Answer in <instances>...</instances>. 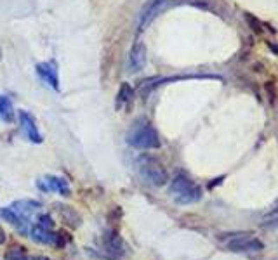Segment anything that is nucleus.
<instances>
[{"mask_svg": "<svg viewBox=\"0 0 278 260\" xmlns=\"http://www.w3.org/2000/svg\"><path fill=\"white\" fill-rule=\"evenodd\" d=\"M146 64V45L141 40L136 42L129 54V66L130 71H141Z\"/></svg>", "mask_w": 278, "mask_h": 260, "instance_id": "nucleus-10", "label": "nucleus"}, {"mask_svg": "<svg viewBox=\"0 0 278 260\" xmlns=\"http://www.w3.org/2000/svg\"><path fill=\"white\" fill-rule=\"evenodd\" d=\"M39 187L42 191H50V192H60L61 196H71V187L68 180L58 175H47L44 180L39 182Z\"/></svg>", "mask_w": 278, "mask_h": 260, "instance_id": "nucleus-7", "label": "nucleus"}, {"mask_svg": "<svg viewBox=\"0 0 278 260\" xmlns=\"http://www.w3.org/2000/svg\"><path fill=\"white\" fill-rule=\"evenodd\" d=\"M276 212H278V210H275V212H273V213H276Z\"/></svg>", "mask_w": 278, "mask_h": 260, "instance_id": "nucleus-23", "label": "nucleus"}, {"mask_svg": "<svg viewBox=\"0 0 278 260\" xmlns=\"http://www.w3.org/2000/svg\"><path fill=\"white\" fill-rule=\"evenodd\" d=\"M11 208L16 213H19L23 219L30 220L32 215H35V213L42 208V203L40 201H35V200H18L11 205Z\"/></svg>", "mask_w": 278, "mask_h": 260, "instance_id": "nucleus-12", "label": "nucleus"}, {"mask_svg": "<svg viewBox=\"0 0 278 260\" xmlns=\"http://www.w3.org/2000/svg\"><path fill=\"white\" fill-rule=\"evenodd\" d=\"M127 144L136 149H157L160 148V137L153 125L146 118H139L132 123L127 134Z\"/></svg>", "mask_w": 278, "mask_h": 260, "instance_id": "nucleus-1", "label": "nucleus"}, {"mask_svg": "<svg viewBox=\"0 0 278 260\" xmlns=\"http://www.w3.org/2000/svg\"><path fill=\"white\" fill-rule=\"evenodd\" d=\"M0 120L11 123L14 120V106H12L11 99L6 95H0Z\"/></svg>", "mask_w": 278, "mask_h": 260, "instance_id": "nucleus-15", "label": "nucleus"}, {"mask_svg": "<svg viewBox=\"0 0 278 260\" xmlns=\"http://www.w3.org/2000/svg\"><path fill=\"white\" fill-rule=\"evenodd\" d=\"M167 0H148L145 6L141 7L139 12V30H145L146 26L158 16V12L162 11V7L165 6Z\"/></svg>", "mask_w": 278, "mask_h": 260, "instance_id": "nucleus-6", "label": "nucleus"}, {"mask_svg": "<svg viewBox=\"0 0 278 260\" xmlns=\"http://www.w3.org/2000/svg\"><path fill=\"white\" fill-rule=\"evenodd\" d=\"M103 250L109 258L122 260L127 255V245L117 231H106L103 236Z\"/></svg>", "mask_w": 278, "mask_h": 260, "instance_id": "nucleus-4", "label": "nucleus"}, {"mask_svg": "<svg viewBox=\"0 0 278 260\" xmlns=\"http://www.w3.org/2000/svg\"><path fill=\"white\" fill-rule=\"evenodd\" d=\"M0 59H2V47H0Z\"/></svg>", "mask_w": 278, "mask_h": 260, "instance_id": "nucleus-22", "label": "nucleus"}, {"mask_svg": "<svg viewBox=\"0 0 278 260\" xmlns=\"http://www.w3.org/2000/svg\"><path fill=\"white\" fill-rule=\"evenodd\" d=\"M132 98H134L132 87H130L127 82H124L119 89V94H117V108H124L125 104L130 103V99Z\"/></svg>", "mask_w": 278, "mask_h": 260, "instance_id": "nucleus-16", "label": "nucleus"}, {"mask_svg": "<svg viewBox=\"0 0 278 260\" xmlns=\"http://www.w3.org/2000/svg\"><path fill=\"white\" fill-rule=\"evenodd\" d=\"M136 169L143 180H146L151 186H163L169 180V174L163 169V165L158 160L151 156H141L136 163Z\"/></svg>", "mask_w": 278, "mask_h": 260, "instance_id": "nucleus-3", "label": "nucleus"}, {"mask_svg": "<svg viewBox=\"0 0 278 260\" xmlns=\"http://www.w3.org/2000/svg\"><path fill=\"white\" fill-rule=\"evenodd\" d=\"M0 217H2L6 222H9V224L18 231L19 234H23V236H26L28 233H30V220L23 219V217L19 215V213H16L12 210L11 207H0Z\"/></svg>", "mask_w": 278, "mask_h": 260, "instance_id": "nucleus-8", "label": "nucleus"}, {"mask_svg": "<svg viewBox=\"0 0 278 260\" xmlns=\"http://www.w3.org/2000/svg\"><path fill=\"white\" fill-rule=\"evenodd\" d=\"M228 248L235 253H256L264 250V245L254 236H238L228 243Z\"/></svg>", "mask_w": 278, "mask_h": 260, "instance_id": "nucleus-5", "label": "nucleus"}, {"mask_svg": "<svg viewBox=\"0 0 278 260\" xmlns=\"http://www.w3.org/2000/svg\"><path fill=\"white\" fill-rule=\"evenodd\" d=\"M68 241H70V236L68 234L65 233V231H60V233H58V240H56V248H65L66 245H68Z\"/></svg>", "mask_w": 278, "mask_h": 260, "instance_id": "nucleus-19", "label": "nucleus"}, {"mask_svg": "<svg viewBox=\"0 0 278 260\" xmlns=\"http://www.w3.org/2000/svg\"><path fill=\"white\" fill-rule=\"evenodd\" d=\"M33 260H50L49 257H44V255H37V257H33Z\"/></svg>", "mask_w": 278, "mask_h": 260, "instance_id": "nucleus-21", "label": "nucleus"}, {"mask_svg": "<svg viewBox=\"0 0 278 260\" xmlns=\"http://www.w3.org/2000/svg\"><path fill=\"white\" fill-rule=\"evenodd\" d=\"M58 207V212H60V215H61V219L65 220V224H68L70 228H78L80 225V217H78V213L73 210L71 207H63V205H56Z\"/></svg>", "mask_w": 278, "mask_h": 260, "instance_id": "nucleus-14", "label": "nucleus"}, {"mask_svg": "<svg viewBox=\"0 0 278 260\" xmlns=\"http://www.w3.org/2000/svg\"><path fill=\"white\" fill-rule=\"evenodd\" d=\"M6 243V233H4L2 225H0V245H4Z\"/></svg>", "mask_w": 278, "mask_h": 260, "instance_id": "nucleus-20", "label": "nucleus"}, {"mask_svg": "<svg viewBox=\"0 0 278 260\" xmlns=\"http://www.w3.org/2000/svg\"><path fill=\"white\" fill-rule=\"evenodd\" d=\"M35 70L39 73V77L49 87H52L54 90H60V77H58V70L54 68V64H50V62H39Z\"/></svg>", "mask_w": 278, "mask_h": 260, "instance_id": "nucleus-11", "label": "nucleus"}, {"mask_svg": "<svg viewBox=\"0 0 278 260\" xmlns=\"http://www.w3.org/2000/svg\"><path fill=\"white\" fill-rule=\"evenodd\" d=\"M6 260H28V253H26V248L24 246H12L9 248V251L6 253Z\"/></svg>", "mask_w": 278, "mask_h": 260, "instance_id": "nucleus-17", "label": "nucleus"}, {"mask_svg": "<svg viewBox=\"0 0 278 260\" xmlns=\"http://www.w3.org/2000/svg\"><path fill=\"white\" fill-rule=\"evenodd\" d=\"M19 123H21V128H23V132L26 134V137L30 139L33 144H40L42 141H44V137L40 136L39 128H37V121L35 118L30 115L28 111H19Z\"/></svg>", "mask_w": 278, "mask_h": 260, "instance_id": "nucleus-9", "label": "nucleus"}, {"mask_svg": "<svg viewBox=\"0 0 278 260\" xmlns=\"http://www.w3.org/2000/svg\"><path fill=\"white\" fill-rule=\"evenodd\" d=\"M171 194L178 205H191L202 198V189L186 175H178L171 182Z\"/></svg>", "mask_w": 278, "mask_h": 260, "instance_id": "nucleus-2", "label": "nucleus"}, {"mask_svg": "<svg viewBox=\"0 0 278 260\" xmlns=\"http://www.w3.org/2000/svg\"><path fill=\"white\" fill-rule=\"evenodd\" d=\"M28 234H30L32 241L40 243V245H56V240H58V233H52V229L40 228L39 224L33 225Z\"/></svg>", "mask_w": 278, "mask_h": 260, "instance_id": "nucleus-13", "label": "nucleus"}, {"mask_svg": "<svg viewBox=\"0 0 278 260\" xmlns=\"http://www.w3.org/2000/svg\"><path fill=\"white\" fill-rule=\"evenodd\" d=\"M37 224H39L40 228H44V229H52L54 228V220H52V217H50L49 213H42V215H39Z\"/></svg>", "mask_w": 278, "mask_h": 260, "instance_id": "nucleus-18", "label": "nucleus"}]
</instances>
